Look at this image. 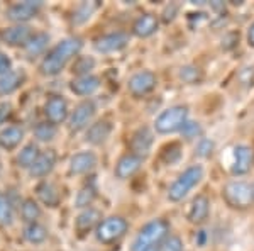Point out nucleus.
<instances>
[{
  "instance_id": "5",
  "label": "nucleus",
  "mask_w": 254,
  "mask_h": 251,
  "mask_svg": "<svg viewBox=\"0 0 254 251\" xmlns=\"http://www.w3.org/2000/svg\"><path fill=\"white\" fill-rule=\"evenodd\" d=\"M188 122V109L185 105H175L163 110L158 116L154 127L159 134H171L176 131H182L183 126Z\"/></svg>"
},
{
  "instance_id": "15",
  "label": "nucleus",
  "mask_w": 254,
  "mask_h": 251,
  "mask_svg": "<svg viewBox=\"0 0 254 251\" xmlns=\"http://www.w3.org/2000/svg\"><path fill=\"white\" fill-rule=\"evenodd\" d=\"M56 151L55 150H46V151H41L39 158L36 160V163L32 165L29 168V173L31 176H36V178H41V176H46L53 171L56 165Z\"/></svg>"
},
{
  "instance_id": "39",
  "label": "nucleus",
  "mask_w": 254,
  "mask_h": 251,
  "mask_svg": "<svg viewBox=\"0 0 254 251\" xmlns=\"http://www.w3.org/2000/svg\"><path fill=\"white\" fill-rule=\"evenodd\" d=\"M161 251H183V243L178 236H168Z\"/></svg>"
},
{
  "instance_id": "22",
  "label": "nucleus",
  "mask_w": 254,
  "mask_h": 251,
  "mask_svg": "<svg viewBox=\"0 0 254 251\" xmlns=\"http://www.w3.org/2000/svg\"><path fill=\"white\" fill-rule=\"evenodd\" d=\"M156 31H158V19L153 14H144L141 17H137L132 26V32L137 38H149Z\"/></svg>"
},
{
  "instance_id": "29",
  "label": "nucleus",
  "mask_w": 254,
  "mask_h": 251,
  "mask_svg": "<svg viewBox=\"0 0 254 251\" xmlns=\"http://www.w3.org/2000/svg\"><path fill=\"white\" fill-rule=\"evenodd\" d=\"M41 216V207L38 205L34 199H26L20 205V217L27 222V224H32V222H38V217Z\"/></svg>"
},
{
  "instance_id": "37",
  "label": "nucleus",
  "mask_w": 254,
  "mask_h": 251,
  "mask_svg": "<svg viewBox=\"0 0 254 251\" xmlns=\"http://www.w3.org/2000/svg\"><path fill=\"white\" fill-rule=\"evenodd\" d=\"M212 151H214V141H210L207 138L200 139V143L196 145V155L202 156V158H208L212 155Z\"/></svg>"
},
{
  "instance_id": "23",
  "label": "nucleus",
  "mask_w": 254,
  "mask_h": 251,
  "mask_svg": "<svg viewBox=\"0 0 254 251\" xmlns=\"http://www.w3.org/2000/svg\"><path fill=\"white\" fill-rule=\"evenodd\" d=\"M24 75L22 72H17V70H10L9 73L0 77V95H10L17 90L20 85L24 84Z\"/></svg>"
},
{
  "instance_id": "17",
  "label": "nucleus",
  "mask_w": 254,
  "mask_h": 251,
  "mask_svg": "<svg viewBox=\"0 0 254 251\" xmlns=\"http://www.w3.org/2000/svg\"><path fill=\"white\" fill-rule=\"evenodd\" d=\"M97 165V156L92 151H81L71 156L69 160V173L73 175H83L88 173Z\"/></svg>"
},
{
  "instance_id": "19",
  "label": "nucleus",
  "mask_w": 254,
  "mask_h": 251,
  "mask_svg": "<svg viewBox=\"0 0 254 251\" xmlns=\"http://www.w3.org/2000/svg\"><path fill=\"white\" fill-rule=\"evenodd\" d=\"M110 133H112V126H110V122L98 121V122H95V124H92L88 127L85 139H87V143H90V145L98 146V145H104V143L107 141Z\"/></svg>"
},
{
  "instance_id": "31",
  "label": "nucleus",
  "mask_w": 254,
  "mask_h": 251,
  "mask_svg": "<svg viewBox=\"0 0 254 251\" xmlns=\"http://www.w3.org/2000/svg\"><path fill=\"white\" fill-rule=\"evenodd\" d=\"M95 197H97V188H95V185H92V183H87L83 188L78 192V195H76V200H75V204H76V207H90L92 205V202L95 200Z\"/></svg>"
},
{
  "instance_id": "24",
  "label": "nucleus",
  "mask_w": 254,
  "mask_h": 251,
  "mask_svg": "<svg viewBox=\"0 0 254 251\" xmlns=\"http://www.w3.org/2000/svg\"><path fill=\"white\" fill-rule=\"evenodd\" d=\"M36 193H38L39 200L48 207H58L61 195L58 192V188L55 187L51 182H41L38 187H36Z\"/></svg>"
},
{
  "instance_id": "16",
  "label": "nucleus",
  "mask_w": 254,
  "mask_h": 251,
  "mask_svg": "<svg viewBox=\"0 0 254 251\" xmlns=\"http://www.w3.org/2000/svg\"><path fill=\"white\" fill-rule=\"evenodd\" d=\"M142 165V158L141 156H136L132 153H127L122 156L121 160L116 165V176L121 180H127L132 175H136L139 170H141Z\"/></svg>"
},
{
  "instance_id": "13",
  "label": "nucleus",
  "mask_w": 254,
  "mask_h": 251,
  "mask_svg": "<svg viewBox=\"0 0 254 251\" xmlns=\"http://www.w3.org/2000/svg\"><path fill=\"white\" fill-rule=\"evenodd\" d=\"M0 38L10 46H26L32 38V29L26 24H15V26L7 27L0 32Z\"/></svg>"
},
{
  "instance_id": "34",
  "label": "nucleus",
  "mask_w": 254,
  "mask_h": 251,
  "mask_svg": "<svg viewBox=\"0 0 254 251\" xmlns=\"http://www.w3.org/2000/svg\"><path fill=\"white\" fill-rule=\"evenodd\" d=\"M95 67V61L88 56H78L73 65V73H76L78 77H85V75H90V72Z\"/></svg>"
},
{
  "instance_id": "32",
  "label": "nucleus",
  "mask_w": 254,
  "mask_h": 251,
  "mask_svg": "<svg viewBox=\"0 0 254 251\" xmlns=\"http://www.w3.org/2000/svg\"><path fill=\"white\" fill-rule=\"evenodd\" d=\"M14 221V205L10 199L0 192V224L9 226Z\"/></svg>"
},
{
  "instance_id": "40",
  "label": "nucleus",
  "mask_w": 254,
  "mask_h": 251,
  "mask_svg": "<svg viewBox=\"0 0 254 251\" xmlns=\"http://www.w3.org/2000/svg\"><path fill=\"white\" fill-rule=\"evenodd\" d=\"M12 116V105L7 104V102H3V104H0V124H3V122H7Z\"/></svg>"
},
{
  "instance_id": "8",
  "label": "nucleus",
  "mask_w": 254,
  "mask_h": 251,
  "mask_svg": "<svg viewBox=\"0 0 254 251\" xmlns=\"http://www.w3.org/2000/svg\"><path fill=\"white\" fill-rule=\"evenodd\" d=\"M156 87V75L153 72H137L127 82V88L134 97H142Z\"/></svg>"
},
{
  "instance_id": "28",
  "label": "nucleus",
  "mask_w": 254,
  "mask_h": 251,
  "mask_svg": "<svg viewBox=\"0 0 254 251\" xmlns=\"http://www.w3.org/2000/svg\"><path fill=\"white\" fill-rule=\"evenodd\" d=\"M24 238L31 245H41V243L48 240V229L39 222H32V224H27L26 229H24Z\"/></svg>"
},
{
  "instance_id": "14",
  "label": "nucleus",
  "mask_w": 254,
  "mask_h": 251,
  "mask_svg": "<svg viewBox=\"0 0 254 251\" xmlns=\"http://www.w3.org/2000/svg\"><path fill=\"white\" fill-rule=\"evenodd\" d=\"M254 165V150L246 145L234 148V163H232V173L246 175Z\"/></svg>"
},
{
  "instance_id": "4",
  "label": "nucleus",
  "mask_w": 254,
  "mask_h": 251,
  "mask_svg": "<svg viewBox=\"0 0 254 251\" xmlns=\"http://www.w3.org/2000/svg\"><path fill=\"white\" fill-rule=\"evenodd\" d=\"M225 202L234 209H248L254 204V188L244 180H232L224 187L222 192Z\"/></svg>"
},
{
  "instance_id": "9",
  "label": "nucleus",
  "mask_w": 254,
  "mask_h": 251,
  "mask_svg": "<svg viewBox=\"0 0 254 251\" xmlns=\"http://www.w3.org/2000/svg\"><path fill=\"white\" fill-rule=\"evenodd\" d=\"M129 43V34L124 31H117V32H110V34H105L102 38H98L95 41V49L98 53H104V55H109V53H116L124 49Z\"/></svg>"
},
{
  "instance_id": "30",
  "label": "nucleus",
  "mask_w": 254,
  "mask_h": 251,
  "mask_svg": "<svg viewBox=\"0 0 254 251\" xmlns=\"http://www.w3.org/2000/svg\"><path fill=\"white\" fill-rule=\"evenodd\" d=\"M98 9V2H81L73 12V22L83 24L92 17V14Z\"/></svg>"
},
{
  "instance_id": "42",
  "label": "nucleus",
  "mask_w": 254,
  "mask_h": 251,
  "mask_svg": "<svg viewBox=\"0 0 254 251\" xmlns=\"http://www.w3.org/2000/svg\"><path fill=\"white\" fill-rule=\"evenodd\" d=\"M175 12H176V5H168L166 7V10H165V15H163V19H165V22H170V20H173L175 19Z\"/></svg>"
},
{
  "instance_id": "11",
  "label": "nucleus",
  "mask_w": 254,
  "mask_h": 251,
  "mask_svg": "<svg viewBox=\"0 0 254 251\" xmlns=\"http://www.w3.org/2000/svg\"><path fill=\"white\" fill-rule=\"evenodd\" d=\"M153 143H154V136L151 133L149 127L144 126V127H139L136 133L132 134L129 148H130V151H132V155L146 158V156L149 155L151 148H153Z\"/></svg>"
},
{
  "instance_id": "45",
  "label": "nucleus",
  "mask_w": 254,
  "mask_h": 251,
  "mask_svg": "<svg viewBox=\"0 0 254 251\" xmlns=\"http://www.w3.org/2000/svg\"><path fill=\"white\" fill-rule=\"evenodd\" d=\"M212 7H214L215 10H220V9H224V3H219V2H212Z\"/></svg>"
},
{
  "instance_id": "2",
  "label": "nucleus",
  "mask_w": 254,
  "mask_h": 251,
  "mask_svg": "<svg viewBox=\"0 0 254 251\" xmlns=\"http://www.w3.org/2000/svg\"><path fill=\"white\" fill-rule=\"evenodd\" d=\"M168 233H170V224L165 219L149 221L139 229L132 243V251H161L168 240Z\"/></svg>"
},
{
  "instance_id": "7",
  "label": "nucleus",
  "mask_w": 254,
  "mask_h": 251,
  "mask_svg": "<svg viewBox=\"0 0 254 251\" xmlns=\"http://www.w3.org/2000/svg\"><path fill=\"white\" fill-rule=\"evenodd\" d=\"M41 7H43L41 0H24V2H17V3H14V5H10L9 9H7L5 15H7V19L14 20V22H17V24H22V22H26V20L34 17Z\"/></svg>"
},
{
  "instance_id": "3",
  "label": "nucleus",
  "mask_w": 254,
  "mask_h": 251,
  "mask_svg": "<svg viewBox=\"0 0 254 251\" xmlns=\"http://www.w3.org/2000/svg\"><path fill=\"white\" fill-rule=\"evenodd\" d=\"M203 178V168L202 165H191L188 167L178 178L171 183V187L168 188V199L173 202H180L190 193L193 187H196Z\"/></svg>"
},
{
  "instance_id": "26",
  "label": "nucleus",
  "mask_w": 254,
  "mask_h": 251,
  "mask_svg": "<svg viewBox=\"0 0 254 251\" xmlns=\"http://www.w3.org/2000/svg\"><path fill=\"white\" fill-rule=\"evenodd\" d=\"M49 44V34L46 32H38V34H32V38L29 39V43L26 44V53L31 56V58H34V56H39L41 53L46 51Z\"/></svg>"
},
{
  "instance_id": "38",
  "label": "nucleus",
  "mask_w": 254,
  "mask_h": 251,
  "mask_svg": "<svg viewBox=\"0 0 254 251\" xmlns=\"http://www.w3.org/2000/svg\"><path fill=\"white\" fill-rule=\"evenodd\" d=\"M239 82L244 87H254V67H246L241 70Z\"/></svg>"
},
{
  "instance_id": "21",
  "label": "nucleus",
  "mask_w": 254,
  "mask_h": 251,
  "mask_svg": "<svg viewBox=\"0 0 254 251\" xmlns=\"http://www.w3.org/2000/svg\"><path fill=\"white\" fill-rule=\"evenodd\" d=\"M208 211H210V202L205 195H196L191 202L190 212H188V219L193 224H202L208 217Z\"/></svg>"
},
{
  "instance_id": "25",
  "label": "nucleus",
  "mask_w": 254,
  "mask_h": 251,
  "mask_svg": "<svg viewBox=\"0 0 254 251\" xmlns=\"http://www.w3.org/2000/svg\"><path fill=\"white\" fill-rule=\"evenodd\" d=\"M24 138V131L19 126H9L0 131V148L3 150H14L20 145Z\"/></svg>"
},
{
  "instance_id": "18",
  "label": "nucleus",
  "mask_w": 254,
  "mask_h": 251,
  "mask_svg": "<svg viewBox=\"0 0 254 251\" xmlns=\"http://www.w3.org/2000/svg\"><path fill=\"white\" fill-rule=\"evenodd\" d=\"M100 222H102V214L98 212L97 209L88 207V209H85L78 217H76L75 228L80 234H85V233H88L90 229L97 228Z\"/></svg>"
},
{
  "instance_id": "1",
  "label": "nucleus",
  "mask_w": 254,
  "mask_h": 251,
  "mask_svg": "<svg viewBox=\"0 0 254 251\" xmlns=\"http://www.w3.org/2000/svg\"><path fill=\"white\" fill-rule=\"evenodd\" d=\"M83 48L80 38H68L63 39L60 44H56L51 51L41 61V73L48 77H55L64 70V67L69 63V60H73L80 53V49Z\"/></svg>"
},
{
  "instance_id": "10",
  "label": "nucleus",
  "mask_w": 254,
  "mask_h": 251,
  "mask_svg": "<svg viewBox=\"0 0 254 251\" xmlns=\"http://www.w3.org/2000/svg\"><path fill=\"white\" fill-rule=\"evenodd\" d=\"M95 104L92 100H83L75 107V110L69 116V129L80 131L90 124V121L95 116Z\"/></svg>"
},
{
  "instance_id": "41",
  "label": "nucleus",
  "mask_w": 254,
  "mask_h": 251,
  "mask_svg": "<svg viewBox=\"0 0 254 251\" xmlns=\"http://www.w3.org/2000/svg\"><path fill=\"white\" fill-rule=\"evenodd\" d=\"M10 67H12V61L7 55L0 53V77L5 75V73L10 72Z\"/></svg>"
},
{
  "instance_id": "6",
  "label": "nucleus",
  "mask_w": 254,
  "mask_h": 251,
  "mask_svg": "<svg viewBox=\"0 0 254 251\" xmlns=\"http://www.w3.org/2000/svg\"><path fill=\"white\" fill-rule=\"evenodd\" d=\"M127 221L124 217L121 216H112V217H107L97 226L95 229V234H97V240L104 245H112L121 240L122 236L127 233Z\"/></svg>"
},
{
  "instance_id": "33",
  "label": "nucleus",
  "mask_w": 254,
  "mask_h": 251,
  "mask_svg": "<svg viewBox=\"0 0 254 251\" xmlns=\"http://www.w3.org/2000/svg\"><path fill=\"white\" fill-rule=\"evenodd\" d=\"M56 133H58V129H56V126L51 124V122H39V124L34 127V136L39 141H44V143L55 139Z\"/></svg>"
},
{
  "instance_id": "20",
  "label": "nucleus",
  "mask_w": 254,
  "mask_h": 251,
  "mask_svg": "<svg viewBox=\"0 0 254 251\" xmlns=\"http://www.w3.org/2000/svg\"><path fill=\"white\" fill-rule=\"evenodd\" d=\"M98 87H100V80H98V77H95V75L78 77L71 82V85H69L71 92L76 93V95H81V97L92 95Z\"/></svg>"
},
{
  "instance_id": "44",
  "label": "nucleus",
  "mask_w": 254,
  "mask_h": 251,
  "mask_svg": "<svg viewBox=\"0 0 254 251\" xmlns=\"http://www.w3.org/2000/svg\"><path fill=\"white\" fill-rule=\"evenodd\" d=\"M196 243H198L200 246L205 243V231H198V241H196Z\"/></svg>"
},
{
  "instance_id": "12",
  "label": "nucleus",
  "mask_w": 254,
  "mask_h": 251,
  "mask_svg": "<svg viewBox=\"0 0 254 251\" xmlns=\"http://www.w3.org/2000/svg\"><path fill=\"white\" fill-rule=\"evenodd\" d=\"M68 102L61 95H53L48 98L46 105H44V114L48 117V122L51 124H61L68 119Z\"/></svg>"
},
{
  "instance_id": "43",
  "label": "nucleus",
  "mask_w": 254,
  "mask_h": 251,
  "mask_svg": "<svg viewBox=\"0 0 254 251\" xmlns=\"http://www.w3.org/2000/svg\"><path fill=\"white\" fill-rule=\"evenodd\" d=\"M248 41H249V46L254 48V22L249 26V31H248Z\"/></svg>"
},
{
  "instance_id": "36",
  "label": "nucleus",
  "mask_w": 254,
  "mask_h": 251,
  "mask_svg": "<svg viewBox=\"0 0 254 251\" xmlns=\"http://www.w3.org/2000/svg\"><path fill=\"white\" fill-rule=\"evenodd\" d=\"M182 134L185 139H195L202 134V126L198 122H193V121H188L182 129Z\"/></svg>"
},
{
  "instance_id": "46",
  "label": "nucleus",
  "mask_w": 254,
  "mask_h": 251,
  "mask_svg": "<svg viewBox=\"0 0 254 251\" xmlns=\"http://www.w3.org/2000/svg\"><path fill=\"white\" fill-rule=\"evenodd\" d=\"M253 188H254V185H253Z\"/></svg>"
},
{
  "instance_id": "27",
  "label": "nucleus",
  "mask_w": 254,
  "mask_h": 251,
  "mask_svg": "<svg viewBox=\"0 0 254 251\" xmlns=\"http://www.w3.org/2000/svg\"><path fill=\"white\" fill-rule=\"evenodd\" d=\"M41 151L38 145H34V143H29V145H26L20 150V153L17 155V165L20 168H31L32 165L36 163V160L39 158Z\"/></svg>"
},
{
  "instance_id": "35",
  "label": "nucleus",
  "mask_w": 254,
  "mask_h": 251,
  "mask_svg": "<svg viewBox=\"0 0 254 251\" xmlns=\"http://www.w3.org/2000/svg\"><path fill=\"white\" fill-rule=\"evenodd\" d=\"M180 78L183 82H187V84H196L202 78V72H200V68L188 65V67H183L180 70Z\"/></svg>"
}]
</instances>
